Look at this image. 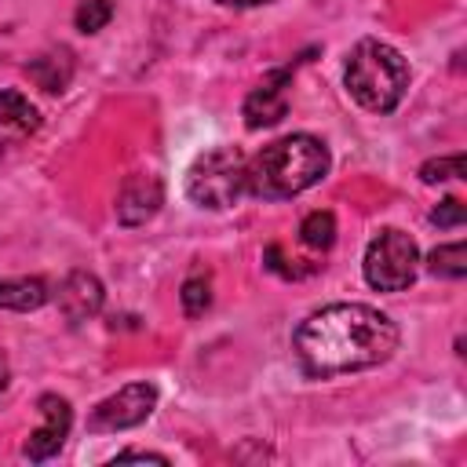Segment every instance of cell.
<instances>
[{
  "instance_id": "13",
  "label": "cell",
  "mask_w": 467,
  "mask_h": 467,
  "mask_svg": "<svg viewBox=\"0 0 467 467\" xmlns=\"http://www.w3.org/2000/svg\"><path fill=\"white\" fill-rule=\"evenodd\" d=\"M26 69H29V77H33L44 91H66V84H69V77H73V58H69L66 51H51V55L33 58Z\"/></svg>"
},
{
  "instance_id": "18",
  "label": "cell",
  "mask_w": 467,
  "mask_h": 467,
  "mask_svg": "<svg viewBox=\"0 0 467 467\" xmlns=\"http://www.w3.org/2000/svg\"><path fill=\"white\" fill-rule=\"evenodd\" d=\"M449 179H463V153L452 157H434L420 164V182L434 186V182H449Z\"/></svg>"
},
{
  "instance_id": "7",
  "label": "cell",
  "mask_w": 467,
  "mask_h": 467,
  "mask_svg": "<svg viewBox=\"0 0 467 467\" xmlns=\"http://www.w3.org/2000/svg\"><path fill=\"white\" fill-rule=\"evenodd\" d=\"M36 409H40V427H36V431L26 438V445H22V456L33 460V463L51 460V456L66 445L69 427H73V409H69V401H66L62 394H40Z\"/></svg>"
},
{
  "instance_id": "6",
  "label": "cell",
  "mask_w": 467,
  "mask_h": 467,
  "mask_svg": "<svg viewBox=\"0 0 467 467\" xmlns=\"http://www.w3.org/2000/svg\"><path fill=\"white\" fill-rule=\"evenodd\" d=\"M157 409V387L153 383H128L117 394L102 398L91 416H88V431L91 434H113V431H128L139 427L142 420H150V412Z\"/></svg>"
},
{
  "instance_id": "8",
  "label": "cell",
  "mask_w": 467,
  "mask_h": 467,
  "mask_svg": "<svg viewBox=\"0 0 467 467\" xmlns=\"http://www.w3.org/2000/svg\"><path fill=\"white\" fill-rule=\"evenodd\" d=\"M288 84H292V69H274L270 77H263V84H255L244 99V124L252 131L259 128H274L277 120H285L288 113Z\"/></svg>"
},
{
  "instance_id": "10",
  "label": "cell",
  "mask_w": 467,
  "mask_h": 467,
  "mask_svg": "<svg viewBox=\"0 0 467 467\" xmlns=\"http://www.w3.org/2000/svg\"><path fill=\"white\" fill-rule=\"evenodd\" d=\"M55 303H58V310H62V317H66L69 325H80V321H91V317L102 310L106 288H102V281H99L95 274L73 270V274L62 277V285H58V292H55Z\"/></svg>"
},
{
  "instance_id": "12",
  "label": "cell",
  "mask_w": 467,
  "mask_h": 467,
  "mask_svg": "<svg viewBox=\"0 0 467 467\" xmlns=\"http://www.w3.org/2000/svg\"><path fill=\"white\" fill-rule=\"evenodd\" d=\"M51 299V288L44 277H4L0 281V306L4 310H40Z\"/></svg>"
},
{
  "instance_id": "16",
  "label": "cell",
  "mask_w": 467,
  "mask_h": 467,
  "mask_svg": "<svg viewBox=\"0 0 467 467\" xmlns=\"http://www.w3.org/2000/svg\"><path fill=\"white\" fill-rule=\"evenodd\" d=\"M179 299H182V314L186 317H201L212 306V281H208V274H190L182 281Z\"/></svg>"
},
{
  "instance_id": "3",
  "label": "cell",
  "mask_w": 467,
  "mask_h": 467,
  "mask_svg": "<svg viewBox=\"0 0 467 467\" xmlns=\"http://www.w3.org/2000/svg\"><path fill=\"white\" fill-rule=\"evenodd\" d=\"M343 84L350 99L368 113H390L405 99L409 88V62L405 55L376 36H365L354 44L343 66Z\"/></svg>"
},
{
  "instance_id": "14",
  "label": "cell",
  "mask_w": 467,
  "mask_h": 467,
  "mask_svg": "<svg viewBox=\"0 0 467 467\" xmlns=\"http://www.w3.org/2000/svg\"><path fill=\"white\" fill-rule=\"evenodd\" d=\"M427 270L434 277H449V281H460L467 274V244L463 241H449V244H438L431 255H427Z\"/></svg>"
},
{
  "instance_id": "15",
  "label": "cell",
  "mask_w": 467,
  "mask_h": 467,
  "mask_svg": "<svg viewBox=\"0 0 467 467\" xmlns=\"http://www.w3.org/2000/svg\"><path fill=\"white\" fill-rule=\"evenodd\" d=\"M299 241H303L306 248H314V252H328L332 241H336V215L325 212V208L310 212V215L299 223Z\"/></svg>"
},
{
  "instance_id": "2",
  "label": "cell",
  "mask_w": 467,
  "mask_h": 467,
  "mask_svg": "<svg viewBox=\"0 0 467 467\" xmlns=\"http://www.w3.org/2000/svg\"><path fill=\"white\" fill-rule=\"evenodd\" d=\"M328 146L317 135L296 131L274 139L255 157L244 161V193L259 201H288L328 175Z\"/></svg>"
},
{
  "instance_id": "1",
  "label": "cell",
  "mask_w": 467,
  "mask_h": 467,
  "mask_svg": "<svg viewBox=\"0 0 467 467\" xmlns=\"http://www.w3.org/2000/svg\"><path fill=\"white\" fill-rule=\"evenodd\" d=\"M398 325L368 303H328L299 321L292 336L296 361L306 376L328 379L383 365L398 350Z\"/></svg>"
},
{
  "instance_id": "5",
  "label": "cell",
  "mask_w": 467,
  "mask_h": 467,
  "mask_svg": "<svg viewBox=\"0 0 467 467\" xmlns=\"http://www.w3.org/2000/svg\"><path fill=\"white\" fill-rule=\"evenodd\" d=\"M361 274H365L368 288H376V292H401L420 274V244L398 226H383L365 244Z\"/></svg>"
},
{
  "instance_id": "21",
  "label": "cell",
  "mask_w": 467,
  "mask_h": 467,
  "mask_svg": "<svg viewBox=\"0 0 467 467\" xmlns=\"http://www.w3.org/2000/svg\"><path fill=\"white\" fill-rule=\"evenodd\" d=\"M7 376H11V368H7V358H4V350H0V390L7 387Z\"/></svg>"
},
{
  "instance_id": "17",
  "label": "cell",
  "mask_w": 467,
  "mask_h": 467,
  "mask_svg": "<svg viewBox=\"0 0 467 467\" xmlns=\"http://www.w3.org/2000/svg\"><path fill=\"white\" fill-rule=\"evenodd\" d=\"M113 18V0H80L73 11V26L80 33H99Z\"/></svg>"
},
{
  "instance_id": "20",
  "label": "cell",
  "mask_w": 467,
  "mask_h": 467,
  "mask_svg": "<svg viewBox=\"0 0 467 467\" xmlns=\"http://www.w3.org/2000/svg\"><path fill=\"white\" fill-rule=\"evenodd\" d=\"M128 460H153V463H168V456L150 452V449H128V452H117V456H113V463H128Z\"/></svg>"
},
{
  "instance_id": "4",
  "label": "cell",
  "mask_w": 467,
  "mask_h": 467,
  "mask_svg": "<svg viewBox=\"0 0 467 467\" xmlns=\"http://www.w3.org/2000/svg\"><path fill=\"white\" fill-rule=\"evenodd\" d=\"M244 161L237 146L204 150L186 171V197L208 212L234 208L244 197Z\"/></svg>"
},
{
  "instance_id": "19",
  "label": "cell",
  "mask_w": 467,
  "mask_h": 467,
  "mask_svg": "<svg viewBox=\"0 0 467 467\" xmlns=\"http://www.w3.org/2000/svg\"><path fill=\"white\" fill-rule=\"evenodd\" d=\"M463 219H467V208L456 197H445L438 208H431V223L434 226H463Z\"/></svg>"
},
{
  "instance_id": "11",
  "label": "cell",
  "mask_w": 467,
  "mask_h": 467,
  "mask_svg": "<svg viewBox=\"0 0 467 467\" xmlns=\"http://www.w3.org/2000/svg\"><path fill=\"white\" fill-rule=\"evenodd\" d=\"M40 128V109L15 88L0 91V146H15Z\"/></svg>"
},
{
  "instance_id": "22",
  "label": "cell",
  "mask_w": 467,
  "mask_h": 467,
  "mask_svg": "<svg viewBox=\"0 0 467 467\" xmlns=\"http://www.w3.org/2000/svg\"><path fill=\"white\" fill-rule=\"evenodd\" d=\"M223 4H234V7H259V4H270V0H223Z\"/></svg>"
},
{
  "instance_id": "9",
  "label": "cell",
  "mask_w": 467,
  "mask_h": 467,
  "mask_svg": "<svg viewBox=\"0 0 467 467\" xmlns=\"http://www.w3.org/2000/svg\"><path fill=\"white\" fill-rule=\"evenodd\" d=\"M161 204H164V182L150 171H131L117 193V219L120 226H142L161 212Z\"/></svg>"
}]
</instances>
